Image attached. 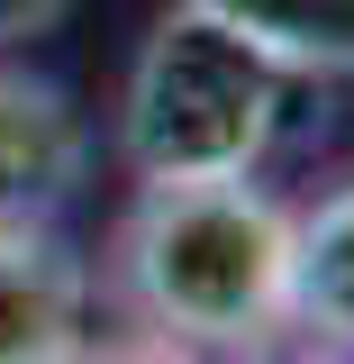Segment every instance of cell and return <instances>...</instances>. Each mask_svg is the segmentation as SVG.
<instances>
[{"mask_svg": "<svg viewBox=\"0 0 354 364\" xmlns=\"http://www.w3.org/2000/svg\"><path fill=\"white\" fill-rule=\"evenodd\" d=\"M272 119H282V73L219 18L173 0L128 73L118 136H128L136 182H227L264 164Z\"/></svg>", "mask_w": 354, "mask_h": 364, "instance_id": "7a4b0ae2", "label": "cell"}, {"mask_svg": "<svg viewBox=\"0 0 354 364\" xmlns=\"http://www.w3.org/2000/svg\"><path fill=\"white\" fill-rule=\"evenodd\" d=\"M109 282L164 346H264L291 328V210L255 191V173L227 182H145L118 219Z\"/></svg>", "mask_w": 354, "mask_h": 364, "instance_id": "6da1fadb", "label": "cell"}, {"mask_svg": "<svg viewBox=\"0 0 354 364\" xmlns=\"http://www.w3.org/2000/svg\"><path fill=\"white\" fill-rule=\"evenodd\" d=\"M82 364H191V355L164 346V337H145V346H109V355H82Z\"/></svg>", "mask_w": 354, "mask_h": 364, "instance_id": "ba28073f", "label": "cell"}, {"mask_svg": "<svg viewBox=\"0 0 354 364\" xmlns=\"http://www.w3.org/2000/svg\"><path fill=\"white\" fill-rule=\"evenodd\" d=\"M291 310L336 346H354V191L291 219Z\"/></svg>", "mask_w": 354, "mask_h": 364, "instance_id": "8992f818", "label": "cell"}, {"mask_svg": "<svg viewBox=\"0 0 354 364\" xmlns=\"http://www.w3.org/2000/svg\"><path fill=\"white\" fill-rule=\"evenodd\" d=\"M82 182V119L55 82L0 73V237L55 228V210Z\"/></svg>", "mask_w": 354, "mask_h": 364, "instance_id": "3957f363", "label": "cell"}, {"mask_svg": "<svg viewBox=\"0 0 354 364\" xmlns=\"http://www.w3.org/2000/svg\"><path fill=\"white\" fill-rule=\"evenodd\" d=\"M55 18H64V0H0V46L37 37V28H55Z\"/></svg>", "mask_w": 354, "mask_h": 364, "instance_id": "52a82bcc", "label": "cell"}, {"mask_svg": "<svg viewBox=\"0 0 354 364\" xmlns=\"http://www.w3.org/2000/svg\"><path fill=\"white\" fill-rule=\"evenodd\" d=\"M245 37L272 73H354V0H182Z\"/></svg>", "mask_w": 354, "mask_h": 364, "instance_id": "5b68a950", "label": "cell"}, {"mask_svg": "<svg viewBox=\"0 0 354 364\" xmlns=\"http://www.w3.org/2000/svg\"><path fill=\"white\" fill-rule=\"evenodd\" d=\"M82 310L91 282L64 255L55 228L0 237V364H82Z\"/></svg>", "mask_w": 354, "mask_h": 364, "instance_id": "277c9868", "label": "cell"}]
</instances>
